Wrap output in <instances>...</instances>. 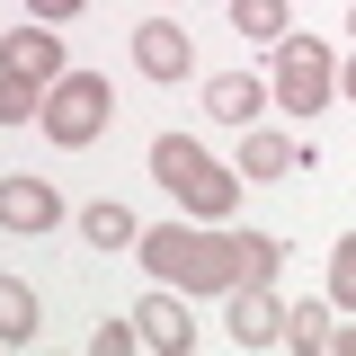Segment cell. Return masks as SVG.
Instances as JSON below:
<instances>
[{
  "mask_svg": "<svg viewBox=\"0 0 356 356\" xmlns=\"http://www.w3.org/2000/svg\"><path fill=\"white\" fill-rule=\"evenodd\" d=\"M267 98L285 107V116H321L330 98H339V63H330V44L321 36H276V81H267Z\"/></svg>",
  "mask_w": 356,
  "mask_h": 356,
  "instance_id": "cell-3",
  "label": "cell"
},
{
  "mask_svg": "<svg viewBox=\"0 0 356 356\" xmlns=\"http://www.w3.org/2000/svg\"><path fill=\"white\" fill-rule=\"evenodd\" d=\"M107 116H116L107 72H63V81L44 89V134H54L63 152H89V143L107 134Z\"/></svg>",
  "mask_w": 356,
  "mask_h": 356,
  "instance_id": "cell-4",
  "label": "cell"
},
{
  "mask_svg": "<svg viewBox=\"0 0 356 356\" xmlns=\"http://www.w3.org/2000/svg\"><path fill=\"white\" fill-rule=\"evenodd\" d=\"M339 98H356V54H348V63H339Z\"/></svg>",
  "mask_w": 356,
  "mask_h": 356,
  "instance_id": "cell-22",
  "label": "cell"
},
{
  "mask_svg": "<svg viewBox=\"0 0 356 356\" xmlns=\"http://www.w3.org/2000/svg\"><path fill=\"white\" fill-rule=\"evenodd\" d=\"M134 330H143V348H170V356L196 348V321H187V294H178V285H161L152 303L134 312Z\"/></svg>",
  "mask_w": 356,
  "mask_h": 356,
  "instance_id": "cell-10",
  "label": "cell"
},
{
  "mask_svg": "<svg viewBox=\"0 0 356 356\" xmlns=\"http://www.w3.org/2000/svg\"><path fill=\"white\" fill-rule=\"evenodd\" d=\"M44 116V89L18 81V72H0V125H36Z\"/></svg>",
  "mask_w": 356,
  "mask_h": 356,
  "instance_id": "cell-17",
  "label": "cell"
},
{
  "mask_svg": "<svg viewBox=\"0 0 356 356\" xmlns=\"http://www.w3.org/2000/svg\"><path fill=\"white\" fill-rule=\"evenodd\" d=\"M152 178H161L196 222H222L232 205H241V170L205 161V143H187V134H161V143H152Z\"/></svg>",
  "mask_w": 356,
  "mask_h": 356,
  "instance_id": "cell-2",
  "label": "cell"
},
{
  "mask_svg": "<svg viewBox=\"0 0 356 356\" xmlns=\"http://www.w3.org/2000/svg\"><path fill=\"white\" fill-rule=\"evenodd\" d=\"M0 222L9 232H54L63 222V196H54V178H0Z\"/></svg>",
  "mask_w": 356,
  "mask_h": 356,
  "instance_id": "cell-8",
  "label": "cell"
},
{
  "mask_svg": "<svg viewBox=\"0 0 356 356\" xmlns=\"http://www.w3.org/2000/svg\"><path fill=\"white\" fill-rule=\"evenodd\" d=\"M187 63H196V44H187L178 18H143L134 27V72L143 81H187Z\"/></svg>",
  "mask_w": 356,
  "mask_h": 356,
  "instance_id": "cell-6",
  "label": "cell"
},
{
  "mask_svg": "<svg viewBox=\"0 0 356 356\" xmlns=\"http://www.w3.org/2000/svg\"><path fill=\"white\" fill-rule=\"evenodd\" d=\"M276 267H285V241L276 232H250L241 241V285H276Z\"/></svg>",
  "mask_w": 356,
  "mask_h": 356,
  "instance_id": "cell-16",
  "label": "cell"
},
{
  "mask_svg": "<svg viewBox=\"0 0 356 356\" xmlns=\"http://www.w3.org/2000/svg\"><path fill=\"white\" fill-rule=\"evenodd\" d=\"M81 241H89V250H134V241H143V222H134L116 196H98V205L81 214Z\"/></svg>",
  "mask_w": 356,
  "mask_h": 356,
  "instance_id": "cell-12",
  "label": "cell"
},
{
  "mask_svg": "<svg viewBox=\"0 0 356 356\" xmlns=\"http://www.w3.org/2000/svg\"><path fill=\"white\" fill-rule=\"evenodd\" d=\"M330 312H356V232L330 250Z\"/></svg>",
  "mask_w": 356,
  "mask_h": 356,
  "instance_id": "cell-18",
  "label": "cell"
},
{
  "mask_svg": "<svg viewBox=\"0 0 356 356\" xmlns=\"http://www.w3.org/2000/svg\"><path fill=\"white\" fill-rule=\"evenodd\" d=\"M134 348H143L134 321H98V330H89V356H134Z\"/></svg>",
  "mask_w": 356,
  "mask_h": 356,
  "instance_id": "cell-19",
  "label": "cell"
},
{
  "mask_svg": "<svg viewBox=\"0 0 356 356\" xmlns=\"http://www.w3.org/2000/svg\"><path fill=\"white\" fill-rule=\"evenodd\" d=\"M222 330H232V348H276V339H285L276 285H232V294H222Z\"/></svg>",
  "mask_w": 356,
  "mask_h": 356,
  "instance_id": "cell-5",
  "label": "cell"
},
{
  "mask_svg": "<svg viewBox=\"0 0 356 356\" xmlns=\"http://www.w3.org/2000/svg\"><path fill=\"white\" fill-rule=\"evenodd\" d=\"M134 259L152 267L161 285L178 294H232L241 285V232H187V222H143V241H134Z\"/></svg>",
  "mask_w": 356,
  "mask_h": 356,
  "instance_id": "cell-1",
  "label": "cell"
},
{
  "mask_svg": "<svg viewBox=\"0 0 356 356\" xmlns=\"http://www.w3.org/2000/svg\"><path fill=\"white\" fill-rule=\"evenodd\" d=\"M285 348L321 356L330 348V294H312V303H285Z\"/></svg>",
  "mask_w": 356,
  "mask_h": 356,
  "instance_id": "cell-14",
  "label": "cell"
},
{
  "mask_svg": "<svg viewBox=\"0 0 356 356\" xmlns=\"http://www.w3.org/2000/svg\"><path fill=\"white\" fill-rule=\"evenodd\" d=\"M36 339V285L27 276H0V348Z\"/></svg>",
  "mask_w": 356,
  "mask_h": 356,
  "instance_id": "cell-13",
  "label": "cell"
},
{
  "mask_svg": "<svg viewBox=\"0 0 356 356\" xmlns=\"http://www.w3.org/2000/svg\"><path fill=\"white\" fill-rule=\"evenodd\" d=\"M259 107H267V81L259 72H214V81H205V116H214V125H259Z\"/></svg>",
  "mask_w": 356,
  "mask_h": 356,
  "instance_id": "cell-11",
  "label": "cell"
},
{
  "mask_svg": "<svg viewBox=\"0 0 356 356\" xmlns=\"http://www.w3.org/2000/svg\"><path fill=\"white\" fill-rule=\"evenodd\" d=\"M232 170L250 178V187H267V178L303 170V143H294V134H276V125H241V161H232Z\"/></svg>",
  "mask_w": 356,
  "mask_h": 356,
  "instance_id": "cell-9",
  "label": "cell"
},
{
  "mask_svg": "<svg viewBox=\"0 0 356 356\" xmlns=\"http://www.w3.org/2000/svg\"><path fill=\"white\" fill-rule=\"evenodd\" d=\"M330 356H356V330H339V321H330Z\"/></svg>",
  "mask_w": 356,
  "mask_h": 356,
  "instance_id": "cell-21",
  "label": "cell"
},
{
  "mask_svg": "<svg viewBox=\"0 0 356 356\" xmlns=\"http://www.w3.org/2000/svg\"><path fill=\"white\" fill-rule=\"evenodd\" d=\"M0 72H18V81L54 89V81H63V36H44V18H27L18 36H0Z\"/></svg>",
  "mask_w": 356,
  "mask_h": 356,
  "instance_id": "cell-7",
  "label": "cell"
},
{
  "mask_svg": "<svg viewBox=\"0 0 356 356\" xmlns=\"http://www.w3.org/2000/svg\"><path fill=\"white\" fill-rule=\"evenodd\" d=\"M348 36H356V0H348Z\"/></svg>",
  "mask_w": 356,
  "mask_h": 356,
  "instance_id": "cell-23",
  "label": "cell"
},
{
  "mask_svg": "<svg viewBox=\"0 0 356 356\" xmlns=\"http://www.w3.org/2000/svg\"><path fill=\"white\" fill-rule=\"evenodd\" d=\"M232 27H241L250 44H276L294 18H285V0H232Z\"/></svg>",
  "mask_w": 356,
  "mask_h": 356,
  "instance_id": "cell-15",
  "label": "cell"
},
{
  "mask_svg": "<svg viewBox=\"0 0 356 356\" xmlns=\"http://www.w3.org/2000/svg\"><path fill=\"white\" fill-rule=\"evenodd\" d=\"M72 9H81V0H27V18H44V27H63Z\"/></svg>",
  "mask_w": 356,
  "mask_h": 356,
  "instance_id": "cell-20",
  "label": "cell"
}]
</instances>
